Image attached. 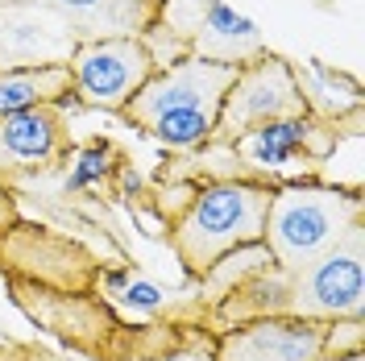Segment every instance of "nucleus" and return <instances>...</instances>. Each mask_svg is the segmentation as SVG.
<instances>
[{
  "label": "nucleus",
  "instance_id": "nucleus-1",
  "mask_svg": "<svg viewBox=\"0 0 365 361\" xmlns=\"http://www.w3.org/2000/svg\"><path fill=\"white\" fill-rule=\"evenodd\" d=\"M241 67H225V63H204V59H175L158 67L145 88L125 104V121L145 129V133L170 146V150H191L204 146L216 133L220 121V104H225L228 88Z\"/></svg>",
  "mask_w": 365,
  "mask_h": 361
},
{
  "label": "nucleus",
  "instance_id": "nucleus-2",
  "mask_svg": "<svg viewBox=\"0 0 365 361\" xmlns=\"http://www.w3.org/2000/svg\"><path fill=\"white\" fill-rule=\"evenodd\" d=\"M274 187L266 183L220 179L195 191L191 208L175 225V249L191 274H207L237 249L262 245Z\"/></svg>",
  "mask_w": 365,
  "mask_h": 361
},
{
  "label": "nucleus",
  "instance_id": "nucleus-3",
  "mask_svg": "<svg viewBox=\"0 0 365 361\" xmlns=\"http://www.w3.org/2000/svg\"><path fill=\"white\" fill-rule=\"evenodd\" d=\"M353 225H361V195L324 183H295L278 187L266 212L262 249L278 262V270L295 274L332 249Z\"/></svg>",
  "mask_w": 365,
  "mask_h": 361
},
{
  "label": "nucleus",
  "instance_id": "nucleus-4",
  "mask_svg": "<svg viewBox=\"0 0 365 361\" xmlns=\"http://www.w3.org/2000/svg\"><path fill=\"white\" fill-rule=\"evenodd\" d=\"M150 34L170 38L175 59H204L225 67H245L266 54L262 29L220 0H162Z\"/></svg>",
  "mask_w": 365,
  "mask_h": 361
},
{
  "label": "nucleus",
  "instance_id": "nucleus-5",
  "mask_svg": "<svg viewBox=\"0 0 365 361\" xmlns=\"http://www.w3.org/2000/svg\"><path fill=\"white\" fill-rule=\"evenodd\" d=\"M365 225H353L332 249H324L316 262L291 274L282 295V316L341 324L361 320L365 295Z\"/></svg>",
  "mask_w": 365,
  "mask_h": 361
},
{
  "label": "nucleus",
  "instance_id": "nucleus-6",
  "mask_svg": "<svg viewBox=\"0 0 365 361\" xmlns=\"http://www.w3.org/2000/svg\"><path fill=\"white\" fill-rule=\"evenodd\" d=\"M312 113V100L299 83L295 67L278 54H262L237 71L232 88H228L225 104H220V121H216V141L232 146L237 137L250 129L266 125V121H282V116H303Z\"/></svg>",
  "mask_w": 365,
  "mask_h": 361
},
{
  "label": "nucleus",
  "instance_id": "nucleus-7",
  "mask_svg": "<svg viewBox=\"0 0 365 361\" xmlns=\"http://www.w3.org/2000/svg\"><path fill=\"white\" fill-rule=\"evenodd\" d=\"M67 71L71 96L83 108L125 113V104L145 88V79L158 71V63L141 38H108V42H79Z\"/></svg>",
  "mask_w": 365,
  "mask_h": 361
},
{
  "label": "nucleus",
  "instance_id": "nucleus-8",
  "mask_svg": "<svg viewBox=\"0 0 365 361\" xmlns=\"http://www.w3.org/2000/svg\"><path fill=\"white\" fill-rule=\"evenodd\" d=\"M79 38L46 0L0 4V71L67 67Z\"/></svg>",
  "mask_w": 365,
  "mask_h": 361
},
{
  "label": "nucleus",
  "instance_id": "nucleus-9",
  "mask_svg": "<svg viewBox=\"0 0 365 361\" xmlns=\"http://www.w3.org/2000/svg\"><path fill=\"white\" fill-rule=\"evenodd\" d=\"M332 324L299 316H262L225 332L216 361H319L328 357Z\"/></svg>",
  "mask_w": 365,
  "mask_h": 361
},
{
  "label": "nucleus",
  "instance_id": "nucleus-10",
  "mask_svg": "<svg viewBox=\"0 0 365 361\" xmlns=\"http://www.w3.org/2000/svg\"><path fill=\"white\" fill-rule=\"evenodd\" d=\"M67 154V125L58 104L0 116V183L58 166Z\"/></svg>",
  "mask_w": 365,
  "mask_h": 361
},
{
  "label": "nucleus",
  "instance_id": "nucleus-11",
  "mask_svg": "<svg viewBox=\"0 0 365 361\" xmlns=\"http://www.w3.org/2000/svg\"><path fill=\"white\" fill-rule=\"evenodd\" d=\"M79 42L145 38L158 21L162 0H46Z\"/></svg>",
  "mask_w": 365,
  "mask_h": 361
},
{
  "label": "nucleus",
  "instance_id": "nucleus-12",
  "mask_svg": "<svg viewBox=\"0 0 365 361\" xmlns=\"http://www.w3.org/2000/svg\"><path fill=\"white\" fill-rule=\"evenodd\" d=\"M319 133H324V129L312 121V113L282 116V121H266V125L250 129L245 137H237L232 150H237L241 162L253 166V171H287V166H295L299 158H312V154H316Z\"/></svg>",
  "mask_w": 365,
  "mask_h": 361
},
{
  "label": "nucleus",
  "instance_id": "nucleus-13",
  "mask_svg": "<svg viewBox=\"0 0 365 361\" xmlns=\"http://www.w3.org/2000/svg\"><path fill=\"white\" fill-rule=\"evenodd\" d=\"M71 96V71L67 67H25V71H0V116L63 104Z\"/></svg>",
  "mask_w": 365,
  "mask_h": 361
},
{
  "label": "nucleus",
  "instance_id": "nucleus-14",
  "mask_svg": "<svg viewBox=\"0 0 365 361\" xmlns=\"http://www.w3.org/2000/svg\"><path fill=\"white\" fill-rule=\"evenodd\" d=\"M113 158H116V150L108 141H88L83 150H75V158H71L75 166H71V175H67V191H83L91 183H100L108 175Z\"/></svg>",
  "mask_w": 365,
  "mask_h": 361
},
{
  "label": "nucleus",
  "instance_id": "nucleus-15",
  "mask_svg": "<svg viewBox=\"0 0 365 361\" xmlns=\"http://www.w3.org/2000/svg\"><path fill=\"white\" fill-rule=\"evenodd\" d=\"M108 283H113V287H125V303H133V307H141V312H154V307H162V291L154 287V283H145V278L113 274Z\"/></svg>",
  "mask_w": 365,
  "mask_h": 361
},
{
  "label": "nucleus",
  "instance_id": "nucleus-16",
  "mask_svg": "<svg viewBox=\"0 0 365 361\" xmlns=\"http://www.w3.org/2000/svg\"><path fill=\"white\" fill-rule=\"evenodd\" d=\"M0 361H54V357H46L42 349H34V345H9V340H0Z\"/></svg>",
  "mask_w": 365,
  "mask_h": 361
},
{
  "label": "nucleus",
  "instance_id": "nucleus-17",
  "mask_svg": "<svg viewBox=\"0 0 365 361\" xmlns=\"http://www.w3.org/2000/svg\"><path fill=\"white\" fill-rule=\"evenodd\" d=\"M13 225H17V203H13V191L0 183V241L13 233Z\"/></svg>",
  "mask_w": 365,
  "mask_h": 361
},
{
  "label": "nucleus",
  "instance_id": "nucleus-18",
  "mask_svg": "<svg viewBox=\"0 0 365 361\" xmlns=\"http://www.w3.org/2000/svg\"><path fill=\"white\" fill-rule=\"evenodd\" d=\"M319 361H365V353H344V357H319Z\"/></svg>",
  "mask_w": 365,
  "mask_h": 361
},
{
  "label": "nucleus",
  "instance_id": "nucleus-19",
  "mask_svg": "<svg viewBox=\"0 0 365 361\" xmlns=\"http://www.w3.org/2000/svg\"><path fill=\"white\" fill-rule=\"evenodd\" d=\"M0 4H13V0H0Z\"/></svg>",
  "mask_w": 365,
  "mask_h": 361
}]
</instances>
